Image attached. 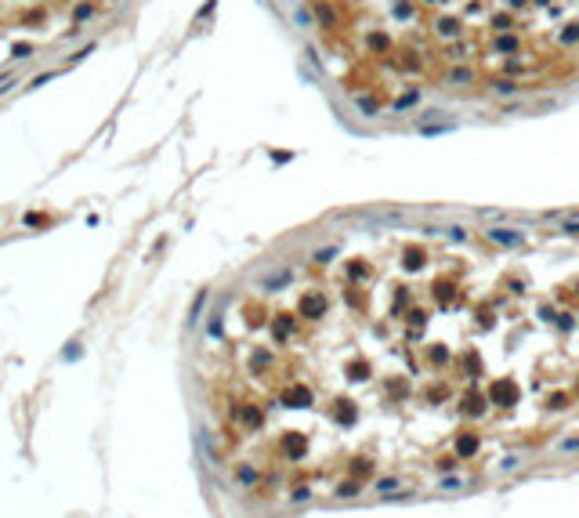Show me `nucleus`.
Masks as SVG:
<instances>
[{
  "instance_id": "obj_1",
  "label": "nucleus",
  "mask_w": 579,
  "mask_h": 518,
  "mask_svg": "<svg viewBox=\"0 0 579 518\" xmlns=\"http://www.w3.org/2000/svg\"><path fill=\"white\" fill-rule=\"evenodd\" d=\"M467 486H474V478H464V475H442L438 482H435L438 493H460V489H467Z\"/></svg>"
},
{
  "instance_id": "obj_2",
  "label": "nucleus",
  "mask_w": 579,
  "mask_h": 518,
  "mask_svg": "<svg viewBox=\"0 0 579 518\" xmlns=\"http://www.w3.org/2000/svg\"><path fill=\"white\" fill-rule=\"evenodd\" d=\"M402 489H405V486H402V478H398V475H380L377 482H373V493L384 497V500L395 497V493H402Z\"/></svg>"
},
{
  "instance_id": "obj_3",
  "label": "nucleus",
  "mask_w": 579,
  "mask_h": 518,
  "mask_svg": "<svg viewBox=\"0 0 579 518\" xmlns=\"http://www.w3.org/2000/svg\"><path fill=\"white\" fill-rule=\"evenodd\" d=\"M489 239L492 243H503V247H518V243H525V232H518V228H489Z\"/></svg>"
},
{
  "instance_id": "obj_4",
  "label": "nucleus",
  "mask_w": 579,
  "mask_h": 518,
  "mask_svg": "<svg viewBox=\"0 0 579 518\" xmlns=\"http://www.w3.org/2000/svg\"><path fill=\"white\" fill-rule=\"evenodd\" d=\"M521 467V457L518 453H507V457H500V460H496V475H514Z\"/></svg>"
},
{
  "instance_id": "obj_5",
  "label": "nucleus",
  "mask_w": 579,
  "mask_h": 518,
  "mask_svg": "<svg viewBox=\"0 0 579 518\" xmlns=\"http://www.w3.org/2000/svg\"><path fill=\"white\" fill-rule=\"evenodd\" d=\"M554 453H558V457H572V453H579V431L568 435V438H561V442L554 446Z\"/></svg>"
},
{
  "instance_id": "obj_6",
  "label": "nucleus",
  "mask_w": 579,
  "mask_h": 518,
  "mask_svg": "<svg viewBox=\"0 0 579 518\" xmlns=\"http://www.w3.org/2000/svg\"><path fill=\"white\" fill-rule=\"evenodd\" d=\"M290 500H294V504H308V500H311V489L301 486V489H294V497H290Z\"/></svg>"
},
{
  "instance_id": "obj_7",
  "label": "nucleus",
  "mask_w": 579,
  "mask_h": 518,
  "mask_svg": "<svg viewBox=\"0 0 579 518\" xmlns=\"http://www.w3.org/2000/svg\"><path fill=\"white\" fill-rule=\"evenodd\" d=\"M337 497H344V500H348V497H358V482H344V486L337 489Z\"/></svg>"
},
{
  "instance_id": "obj_8",
  "label": "nucleus",
  "mask_w": 579,
  "mask_h": 518,
  "mask_svg": "<svg viewBox=\"0 0 579 518\" xmlns=\"http://www.w3.org/2000/svg\"><path fill=\"white\" fill-rule=\"evenodd\" d=\"M565 232L568 236H579V225H565Z\"/></svg>"
}]
</instances>
